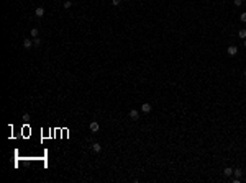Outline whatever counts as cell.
I'll return each mask as SVG.
<instances>
[{
	"instance_id": "6da1fadb",
	"label": "cell",
	"mask_w": 246,
	"mask_h": 183,
	"mask_svg": "<svg viewBox=\"0 0 246 183\" xmlns=\"http://www.w3.org/2000/svg\"><path fill=\"white\" fill-rule=\"evenodd\" d=\"M130 118L133 119V121L140 119V111H138V110H131V111H130Z\"/></svg>"
},
{
	"instance_id": "7a4b0ae2",
	"label": "cell",
	"mask_w": 246,
	"mask_h": 183,
	"mask_svg": "<svg viewBox=\"0 0 246 183\" xmlns=\"http://www.w3.org/2000/svg\"><path fill=\"white\" fill-rule=\"evenodd\" d=\"M89 128H90V131H92V132H97V131L100 129V124H98L97 121H92V123H90V126H89Z\"/></svg>"
},
{
	"instance_id": "3957f363",
	"label": "cell",
	"mask_w": 246,
	"mask_h": 183,
	"mask_svg": "<svg viewBox=\"0 0 246 183\" xmlns=\"http://www.w3.org/2000/svg\"><path fill=\"white\" fill-rule=\"evenodd\" d=\"M226 52H228V56H236V52H238V48H236V46H230V48L226 49Z\"/></svg>"
},
{
	"instance_id": "277c9868",
	"label": "cell",
	"mask_w": 246,
	"mask_h": 183,
	"mask_svg": "<svg viewBox=\"0 0 246 183\" xmlns=\"http://www.w3.org/2000/svg\"><path fill=\"white\" fill-rule=\"evenodd\" d=\"M141 111L143 113H149V111H151V105H149V103H143L141 105Z\"/></svg>"
},
{
	"instance_id": "5b68a950",
	"label": "cell",
	"mask_w": 246,
	"mask_h": 183,
	"mask_svg": "<svg viewBox=\"0 0 246 183\" xmlns=\"http://www.w3.org/2000/svg\"><path fill=\"white\" fill-rule=\"evenodd\" d=\"M35 15L38 16V18H41V16L44 15V8H43V7H38V8L35 10Z\"/></svg>"
},
{
	"instance_id": "8992f818",
	"label": "cell",
	"mask_w": 246,
	"mask_h": 183,
	"mask_svg": "<svg viewBox=\"0 0 246 183\" xmlns=\"http://www.w3.org/2000/svg\"><path fill=\"white\" fill-rule=\"evenodd\" d=\"M23 46H25V49H31L33 41H31V39H23Z\"/></svg>"
},
{
	"instance_id": "52a82bcc",
	"label": "cell",
	"mask_w": 246,
	"mask_h": 183,
	"mask_svg": "<svg viewBox=\"0 0 246 183\" xmlns=\"http://www.w3.org/2000/svg\"><path fill=\"white\" fill-rule=\"evenodd\" d=\"M92 149H94V152H97V154H98V152H102V145L98 144V142H94V144H92Z\"/></svg>"
},
{
	"instance_id": "ba28073f",
	"label": "cell",
	"mask_w": 246,
	"mask_h": 183,
	"mask_svg": "<svg viewBox=\"0 0 246 183\" xmlns=\"http://www.w3.org/2000/svg\"><path fill=\"white\" fill-rule=\"evenodd\" d=\"M223 173L226 175V177H230V175H233V168H231V167H225L223 168Z\"/></svg>"
},
{
	"instance_id": "9c48e42d",
	"label": "cell",
	"mask_w": 246,
	"mask_h": 183,
	"mask_svg": "<svg viewBox=\"0 0 246 183\" xmlns=\"http://www.w3.org/2000/svg\"><path fill=\"white\" fill-rule=\"evenodd\" d=\"M238 36H240L241 39H245V38H246V30H245V28H241L240 31H238Z\"/></svg>"
},
{
	"instance_id": "30bf717a",
	"label": "cell",
	"mask_w": 246,
	"mask_h": 183,
	"mask_svg": "<svg viewBox=\"0 0 246 183\" xmlns=\"http://www.w3.org/2000/svg\"><path fill=\"white\" fill-rule=\"evenodd\" d=\"M233 173H235L236 178H240L241 175H243V170H241V168H235V170H233Z\"/></svg>"
},
{
	"instance_id": "8fae6325",
	"label": "cell",
	"mask_w": 246,
	"mask_h": 183,
	"mask_svg": "<svg viewBox=\"0 0 246 183\" xmlns=\"http://www.w3.org/2000/svg\"><path fill=\"white\" fill-rule=\"evenodd\" d=\"M38 28H31V31H30V34H31L33 38H38Z\"/></svg>"
},
{
	"instance_id": "7c38bea8",
	"label": "cell",
	"mask_w": 246,
	"mask_h": 183,
	"mask_svg": "<svg viewBox=\"0 0 246 183\" xmlns=\"http://www.w3.org/2000/svg\"><path fill=\"white\" fill-rule=\"evenodd\" d=\"M33 44H35V46H39V44H41V39H39V38H35V39H33Z\"/></svg>"
},
{
	"instance_id": "4fadbf2b",
	"label": "cell",
	"mask_w": 246,
	"mask_h": 183,
	"mask_svg": "<svg viewBox=\"0 0 246 183\" xmlns=\"http://www.w3.org/2000/svg\"><path fill=\"white\" fill-rule=\"evenodd\" d=\"M240 20H241V21H243V23H246V13H241Z\"/></svg>"
},
{
	"instance_id": "5bb4252c",
	"label": "cell",
	"mask_w": 246,
	"mask_h": 183,
	"mask_svg": "<svg viewBox=\"0 0 246 183\" xmlns=\"http://www.w3.org/2000/svg\"><path fill=\"white\" fill-rule=\"evenodd\" d=\"M120 2H121V0H112V5L117 7V5H120Z\"/></svg>"
},
{
	"instance_id": "9a60e30c",
	"label": "cell",
	"mask_w": 246,
	"mask_h": 183,
	"mask_svg": "<svg viewBox=\"0 0 246 183\" xmlns=\"http://www.w3.org/2000/svg\"><path fill=\"white\" fill-rule=\"evenodd\" d=\"M71 5H72V3L69 2V0H67V2H64V8H71Z\"/></svg>"
},
{
	"instance_id": "2e32d148",
	"label": "cell",
	"mask_w": 246,
	"mask_h": 183,
	"mask_svg": "<svg viewBox=\"0 0 246 183\" xmlns=\"http://www.w3.org/2000/svg\"><path fill=\"white\" fill-rule=\"evenodd\" d=\"M235 5H236V7H240V5H243V0H235Z\"/></svg>"
},
{
	"instance_id": "e0dca14e",
	"label": "cell",
	"mask_w": 246,
	"mask_h": 183,
	"mask_svg": "<svg viewBox=\"0 0 246 183\" xmlns=\"http://www.w3.org/2000/svg\"><path fill=\"white\" fill-rule=\"evenodd\" d=\"M245 48H246V39H245Z\"/></svg>"
},
{
	"instance_id": "ac0fdd59",
	"label": "cell",
	"mask_w": 246,
	"mask_h": 183,
	"mask_svg": "<svg viewBox=\"0 0 246 183\" xmlns=\"http://www.w3.org/2000/svg\"><path fill=\"white\" fill-rule=\"evenodd\" d=\"M245 77H246V69H245Z\"/></svg>"
},
{
	"instance_id": "d6986e66",
	"label": "cell",
	"mask_w": 246,
	"mask_h": 183,
	"mask_svg": "<svg viewBox=\"0 0 246 183\" xmlns=\"http://www.w3.org/2000/svg\"><path fill=\"white\" fill-rule=\"evenodd\" d=\"M245 3H246V0H245Z\"/></svg>"
}]
</instances>
